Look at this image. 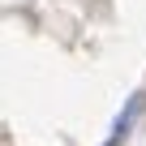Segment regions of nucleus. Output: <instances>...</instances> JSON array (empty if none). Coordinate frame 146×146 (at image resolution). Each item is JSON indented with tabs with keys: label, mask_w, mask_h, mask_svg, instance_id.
Listing matches in <instances>:
<instances>
[{
	"label": "nucleus",
	"mask_w": 146,
	"mask_h": 146,
	"mask_svg": "<svg viewBox=\"0 0 146 146\" xmlns=\"http://www.w3.org/2000/svg\"><path fill=\"white\" fill-rule=\"evenodd\" d=\"M142 108H146V99H142V95H133V99H129V103L120 108V116H116L112 133L103 137V146H120V142L129 137V129H133V120H137V112H142Z\"/></svg>",
	"instance_id": "obj_1"
}]
</instances>
